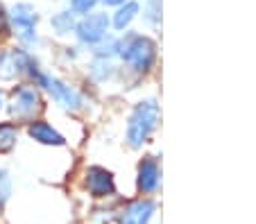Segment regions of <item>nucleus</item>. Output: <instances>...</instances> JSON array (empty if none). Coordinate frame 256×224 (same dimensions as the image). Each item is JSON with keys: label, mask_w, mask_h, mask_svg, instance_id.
Returning <instances> with one entry per match:
<instances>
[{"label": "nucleus", "mask_w": 256, "mask_h": 224, "mask_svg": "<svg viewBox=\"0 0 256 224\" xmlns=\"http://www.w3.org/2000/svg\"><path fill=\"white\" fill-rule=\"evenodd\" d=\"M28 134L32 141L41 143V145H54V147L66 145V138H64L52 125H48L46 120H32L28 125Z\"/></svg>", "instance_id": "nucleus-11"}, {"label": "nucleus", "mask_w": 256, "mask_h": 224, "mask_svg": "<svg viewBox=\"0 0 256 224\" xmlns=\"http://www.w3.org/2000/svg\"><path fill=\"white\" fill-rule=\"evenodd\" d=\"M161 184V170L159 163H156L154 156H145L143 161L138 163V179H136V186L143 195H152L159 190Z\"/></svg>", "instance_id": "nucleus-10"}, {"label": "nucleus", "mask_w": 256, "mask_h": 224, "mask_svg": "<svg viewBox=\"0 0 256 224\" xmlns=\"http://www.w3.org/2000/svg\"><path fill=\"white\" fill-rule=\"evenodd\" d=\"M136 14H138V2L130 0V2H125V5H120L116 9V14H114V18H112V25L122 32V29H127L132 25V20L136 18Z\"/></svg>", "instance_id": "nucleus-12"}, {"label": "nucleus", "mask_w": 256, "mask_h": 224, "mask_svg": "<svg viewBox=\"0 0 256 224\" xmlns=\"http://www.w3.org/2000/svg\"><path fill=\"white\" fill-rule=\"evenodd\" d=\"M10 195H12L10 179H7V175H0V211L5 209V204L10 202Z\"/></svg>", "instance_id": "nucleus-18"}, {"label": "nucleus", "mask_w": 256, "mask_h": 224, "mask_svg": "<svg viewBox=\"0 0 256 224\" xmlns=\"http://www.w3.org/2000/svg\"><path fill=\"white\" fill-rule=\"evenodd\" d=\"M104 5H112V7H120V5H125V2H130V0H102Z\"/></svg>", "instance_id": "nucleus-20"}, {"label": "nucleus", "mask_w": 256, "mask_h": 224, "mask_svg": "<svg viewBox=\"0 0 256 224\" xmlns=\"http://www.w3.org/2000/svg\"><path fill=\"white\" fill-rule=\"evenodd\" d=\"M100 0H70V11L72 14H84L86 16Z\"/></svg>", "instance_id": "nucleus-17"}, {"label": "nucleus", "mask_w": 256, "mask_h": 224, "mask_svg": "<svg viewBox=\"0 0 256 224\" xmlns=\"http://www.w3.org/2000/svg\"><path fill=\"white\" fill-rule=\"evenodd\" d=\"M0 175H2V172H0Z\"/></svg>", "instance_id": "nucleus-22"}, {"label": "nucleus", "mask_w": 256, "mask_h": 224, "mask_svg": "<svg viewBox=\"0 0 256 224\" xmlns=\"http://www.w3.org/2000/svg\"><path fill=\"white\" fill-rule=\"evenodd\" d=\"M10 109V116L16 122H32L34 118L44 111V98H41V91L34 84H18L12 91V98L7 102Z\"/></svg>", "instance_id": "nucleus-3"}, {"label": "nucleus", "mask_w": 256, "mask_h": 224, "mask_svg": "<svg viewBox=\"0 0 256 224\" xmlns=\"http://www.w3.org/2000/svg\"><path fill=\"white\" fill-rule=\"evenodd\" d=\"M39 70V63L32 54L25 48H14V50H0V79H14L18 75H30V77H36Z\"/></svg>", "instance_id": "nucleus-5"}, {"label": "nucleus", "mask_w": 256, "mask_h": 224, "mask_svg": "<svg viewBox=\"0 0 256 224\" xmlns=\"http://www.w3.org/2000/svg\"><path fill=\"white\" fill-rule=\"evenodd\" d=\"M18 143V127L14 122H0V154L12 152Z\"/></svg>", "instance_id": "nucleus-13"}, {"label": "nucleus", "mask_w": 256, "mask_h": 224, "mask_svg": "<svg viewBox=\"0 0 256 224\" xmlns=\"http://www.w3.org/2000/svg\"><path fill=\"white\" fill-rule=\"evenodd\" d=\"M5 91H2V88H0V111H2V109H5Z\"/></svg>", "instance_id": "nucleus-21"}, {"label": "nucleus", "mask_w": 256, "mask_h": 224, "mask_svg": "<svg viewBox=\"0 0 256 224\" xmlns=\"http://www.w3.org/2000/svg\"><path fill=\"white\" fill-rule=\"evenodd\" d=\"M118 54L125 59L127 66H132L138 73H148L154 66L156 59V43L150 36L143 34H127L118 41Z\"/></svg>", "instance_id": "nucleus-2"}, {"label": "nucleus", "mask_w": 256, "mask_h": 224, "mask_svg": "<svg viewBox=\"0 0 256 224\" xmlns=\"http://www.w3.org/2000/svg\"><path fill=\"white\" fill-rule=\"evenodd\" d=\"M10 23H12V34L18 36L23 45H36L39 43V32H36V23H39V14L30 2H16L10 11Z\"/></svg>", "instance_id": "nucleus-4"}, {"label": "nucleus", "mask_w": 256, "mask_h": 224, "mask_svg": "<svg viewBox=\"0 0 256 224\" xmlns=\"http://www.w3.org/2000/svg\"><path fill=\"white\" fill-rule=\"evenodd\" d=\"M156 213V204L152 200H136L130 202L125 209L118 213V224H148L152 215Z\"/></svg>", "instance_id": "nucleus-9"}, {"label": "nucleus", "mask_w": 256, "mask_h": 224, "mask_svg": "<svg viewBox=\"0 0 256 224\" xmlns=\"http://www.w3.org/2000/svg\"><path fill=\"white\" fill-rule=\"evenodd\" d=\"M109 16L106 14H86L82 20H78L75 25V32H78V39L86 45H98L106 39L109 34Z\"/></svg>", "instance_id": "nucleus-7"}, {"label": "nucleus", "mask_w": 256, "mask_h": 224, "mask_svg": "<svg viewBox=\"0 0 256 224\" xmlns=\"http://www.w3.org/2000/svg\"><path fill=\"white\" fill-rule=\"evenodd\" d=\"M161 118V109L156 104V100H143L134 107L127 122V143L130 147H140L143 143H148V138L152 136V132L156 129Z\"/></svg>", "instance_id": "nucleus-1"}, {"label": "nucleus", "mask_w": 256, "mask_h": 224, "mask_svg": "<svg viewBox=\"0 0 256 224\" xmlns=\"http://www.w3.org/2000/svg\"><path fill=\"white\" fill-rule=\"evenodd\" d=\"M143 18L148 20L150 25H159L161 23V0H148Z\"/></svg>", "instance_id": "nucleus-16"}, {"label": "nucleus", "mask_w": 256, "mask_h": 224, "mask_svg": "<svg viewBox=\"0 0 256 224\" xmlns=\"http://www.w3.org/2000/svg\"><path fill=\"white\" fill-rule=\"evenodd\" d=\"M84 188L88 190V195L93 200H106V197L116 195V181L114 175L106 168L91 166L84 172Z\"/></svg>", "instance_id": "nucleus-8"}, {"label": "nucleus", "mask_w": 256, "mask_h": 224, "mask_svg": "<svg viewBox=\"0 0 256 224\" xmlns=\"http://www.w3.org/2000/svg\"><path fill=\"white\" fill-rule=\"evenodd\" d=\"M34 86L46 88V91L52 95L54 102L62 104V107L68 109V111H78V109H82V104H84L82 95H80L75 88L68 86L66 82H62V79L52 77L50 73H44V70L34 77Z\"/></svg>", "instance_id": "nucleus-6"}, {"label": "nucleus", "mask_w": 256, "mask_h": 224, "mask_svg": "<svg viewBox=\"0 0 256 224\" xmlns=\"http://www.w3.org/2000/svg\"><path fill=\"white\" fill-rule=\"evenodd\" d=\"M50 25H52V29L57 32V34H70V32H75V25H78V20H75V14L72 11H59V14H54L52 18H50Z\"/></svg>", "instance_id": "nucleus-14"}, {"label": "nucleus", "mask_w": 256, "mask_h": 224, "mask_svg": "<svg viewBox=\"0 0 256 224\" xmlns=\"http://www.w3.org/2000/svg\"><path fill=\"white\" fill-rule=\"evenodd\" d=\"M91 75L98 82H104V79H109L114 75V63L109 61V59H98L91 66Z\"/></svg>", "instance_id": "nucleus-15"}, {"label": "nucleus", "mask_w": 256, "mask_h": 224, "mask_svg": "<svg viewBox=\"0 0 256 224\" xmlns=\"http://www.w3.org/2000/svg\"><path fill=\"white\" fill-rule=\"evenodd\" d=\"M7 36H12V23L7 11L0 9V39H7Z\"/></svg>", "instance_id": "nucleus-19"}]
</instances>
